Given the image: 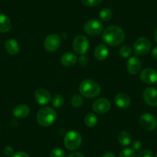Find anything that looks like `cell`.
I'll use <instances>...</instances> for the list:
<instances>
[{
  "label": "cell",
  "mask_w": 157,
  "mask_h": 157,
  "mask_svg": "<svg viewBox=\"0 0 157 157\" xmlns=\"http://www.w3.org/2000/svg\"><path fill=\"white\" fill-rule=\"evenodd\" d=\"M125 39V33L120 27L116 25L107 27L102 33V39L110 46L121 44Z\"/></svg>",
  "instance_id": "obj_1"
},
{
  "label": "cell",
  "mask_w": 157,
  "mask_h": 157,
  "mask_svg": "<svg viewBox=\"0 0 157 157\" xmlns=\"http://www.w3.org/2000/svg\"><path fill=\"white\" fill-rule=\"evenodd\" d=\"M79 92L82 96L93 99L100 94L101 89L96 81L93 79H85L79 86Z\"/></svg>",
  "instance_id": "obj_2"
},
{
  "label": "cell",
  "mask_w": 157,
  "mask_h": 157,
  "mask_svg": "<svg viewBox=\"0 0 157 157\" xmlns=\"http://www.w3.org/2000/svg\"><path fill=\"white\" fill-rule=\"evenodd\" d=\"M56 119V112L51 107H43L38 112L36 120L40 126H49L53 124Z\"/></svg>",
  "instance_id": "obj_3"
},
{
  "label": "cell",
  "mask_w": 157,
  "mask_h": 157,
  "mask_svg": "<svg viewBox=\"0 0 157 157\" xmlns=\"http://www.w3.org/2000/svg\"><path fill=\"white\" fill-rule=\"evenodd\" d=\"M82 136L79 132L71 130L66 134L64 137V145L69 150H75L81 146Z\"/></svg>",
  "instance_id": "obj_4"
},
{
  "label": "cell",
  "mask_w": 157,
  "mask_h": 157,
  "mask_svg": "<svg viewBox=\"0 0 157 157\" xmlns=\"http://www.w3.org/2000/svg\"><path fill=\"white\" fill-rule=\"evenodd\" d=\"M90 47L89 39L84 36H78L75 38L72 43L74 52L78 55H84L88 51Z\"/></svg>",
  "instance_id": "obj_5"
},
{
  "label": "cell",
  "mask_w": 157,
  "mask_h": 157,
  "mask_svg": "<svg viewBox=\"0 0 157 157\" xmlns=\"http://www.w3.org/2000/svg\"><path fill=\"white\" fill-rule=\"evenodd\" d=\"M151 46V41L147 37H140L134 44V52L137 56H145L149 52Z\"/></svg>",
  "instance_id": "obj_6"
},
{
  "label": "cell",
  "mask_w": 157,
  "mask_h": 157,
  "mask_svg": "<svg viewBox=\"0 0 157 157\" xmlns=\"http://www.w3.org/2000/svg\"><path fill=\"white\" fill-rule=\"evenodd\" d=\"M103 30V25L97 19H90L84 25V31L86 34L96 36L100 34Z\"/></svg>",
  "instance_id": "obj_7"
},
{
  "label": "cell",
  "mask_w": 157,
  "mask_h": 157,
  "mask_svg": "<svg viewBox=\"0 0 157 157\" xmlns=\"http://www.w3.org/2000/svg\"><path fill=\"white\" fill-rule=\"evenodd\" d=\"M140 124L145 130L152 131L156 128L157 120L153 115L150 113H144L140 116Z\"/></svg>",
  "instance_id": "obj_8"
},
{
  "label": "cell",
  "mask_w": 157,
  "mask_h": 157,
  "mask_svg": "<svg viewBox=\"0 0 157 157\" xmlns=\"http://www.w3.org/2000/svg\"><path fill=\"white\" fill-rule=\"evenodd\" d=\"M61 45V38L57 34L49 35L44 42V47L48 52H54L59 48Z\"/></svg>",
  "instance_id": "obj_9"
},
{
  "label": "cell",
  "mask_w": 157,
  "mask_h": 157,
  "mask_svg": "<svg viewBox=\"0 0 157 157\" xmlns=\"http://www.w3.org/2000/svg\"><path fill=\"white\" fill-rule=\"evenodd\" d=\"M140 79L146 84H153L157 82V71L151 68L143 69L140 73Z\"/></svg>",
  "instance_id": "obj_10"
},
{
  "label": "cell",
  "mask_w": 157,
  "mask_h": 157,
  "mask_svg": "<svg viewBox=\"0 0 157 157\" xmlns=\"http://www.w3.org/2000/svg\"><path fill=\"white\" fill-rule=\"evenodd\" d=\"M143 99L149 106H157V90L153 87H147L143 92Z\"/></svg>",
  "instance_id": "obj_11"
},
{
  "label": "cell",
  "mask_w": 157,
  "mask_h": 157,
  "mask_svg": "<svg viewBox=\"0 0 157 157\" xmlns=\"http://www.w3.org/2000/svg\"><path fill=\"white\" fill-rule=\"evenodd\" d=\"M111 104L108 99L105 98H100L95 101L93 105V111L98 114H105L110 109Z\"/></svg>",
  "instance_id": "obj_12"
},
{
  "label": "cell",
  "mask_w": 157,
  "mask_h": 157,
  "mask_svg": "<svg viewBox=\"0 0 157 157\" xmlns=\"http://www.w3.org/2000/svg\"><path fill=\"white\" fill-rule=\"evenodd\" d=\"M35 99L39 105H45L51 100V94L45 89H38L35 93Z\"/></svg>",
  "instance_id": "obj_13"
},
{
  "label": "cell",
  "mask_w": 157,
  "mask_h": 157,
  "mask_svg": "<svg viewBox=\"0 0 157 157\" xmlns=\"http://www.w3.org/2000/svg\"><path fill=\"white\" fill-rule=\"evenodd\" d=\"M126 69L132 75H136L141 69V62L137 57H131L126 63Z\"/></svg>",
  "instance_id": "obj_14"
},
{
  "label": "cell",
  "mask_w": 157,
  "mask_h": 157,
  "mask_svg": "<svg viewBox=\"0 0 157 157\" xmlns=\"http://www.w3.org/2000/svg\"><path fill=\"white\" fill-rule=\"evenodd\" d=\"M115 102L119 108L122 109H126L130 105L131 100L128 95L125 93H119L115 97Z\"/></svg>",
  "instance_id": "obj_15"
},
{
  "label": "cell",
  "mask_w": 157,
  "mask_h": 157,
  "mask_svg": "<svg viewBox=\"0 0 157 157\" xmlns=\"http://www.w3.org/2000/svg\"><path fill=\"white\" fill-rule=\"evenodd\" d=\"M30 113L29 107L25 104H20L18 105L13 109V116L18 119H23L27 117Z\"/></svg>",
  "instance_id": "obj_16"
},
{
  "label": "cell",
  "mask_w": 157,
  "mask_h": 157,
  "mask_svg": "<svg viewBox=\"0 0 157 157\" xmlns=\"http://www.w3.org/2000/svg\"><path fill=\"white\" fill-rule=\"evenodd\" d=\"M5 49L9 54L12 56L17 55L20 50L19 43L14 39H8L5 43Z\"/></svg>",
  "instance_id": "obj_17"
},
{
  "label": "cell",
  "mask_w": 157,
  "mask_h": 157,
  "mask_svg": "<svg viewBox=\"0 0 157 157\" xmlns=\"http://www.w3.org/2000/svg\"><path fill=\"white\" fill-rule=\"evenodd\" d=\"M77 56L72 52H66L63 55L61 58L62 64L66 67L73 66L77 63Z\"/></svg>",
  "instance_id": "obj_18"
},
{
  "label": "cell",
  "mask_w": 157,
  "mask_h": 157,
  "mask_svg": "<svg viewBox=\"0 0 157 157\" xmlns=\"http://www.w3.org/2000/svg\"><path fill=\"white\" fill-rule=\"evenodd\" d=\"M94 55L96 59L99 60V61H103L109 56L108 48L105 45L99 44V46H96V49H95Z\"/></svg>",
  "instance_id": "obj_19"
},
{
  "label": "cell",
  "mask_w": 157,
  "mask_h": 157,
  "mask_svg": "<svg viewBox=\"0 0 157 157\" xmlns=\"http://www.w3.org/2000/svg\"><path fill=\"white\" fill-rule=\"evenodd\" d=\"M12 23L9 17L0 13V33H7L11 29Z\"/></svg>",
  "instance_id": "obj_20"
},
{
  "label": "cell",
  "mask_w": 157,
  "mask_h": 157,
  "mask_svg": "<svg viewBox=\"0 0 157 157\" xmlns=\"http://www.w3.org/2000/svg\"><path fill=\"white\" fill-rule=\"evenodd\" d=\"M131 136L126 131H122L118 135V142L121 146H127L131 143Z\"/></svg>",
  "instance_id": "obj_21"
},
{
  "label": "cell",
  "mask_w": 157,
  "mask_h": 157,
  "mask_svg": "<svg viewBox=\"0 0 157 157\" xmlns=\"http://www.w3.org/2000/svg\"><path fill=\"white\" fill-rule=\"evenodd\" d=\"M84 122L85 124L88 127L93 128L96 126V125L98 123V117L93 113H88L86 116L85 119H84Z\"/></svg>",
  "instance_id": "obj_22"
},
{
  "label": "cell",
  "mask_w": 157,
  "mask_h": 157,
  "mask_svg": "<svg viewBox=\"0 0 157 157\" xmlns=\"http://www.w3.org/2000/svg\"><path fill=\"white\" fill-rule=\"evenodd\" d=\"M112 16H113V13L109 9H102L99 13V18L103 22H107L111 19Z\"/></svg>",
  "instance_id": "obj_23"
},
{
  "label": "cell",
  "mask_w": 157,
  "mask_h": 157,
  "mask_svg": "<svg viewBox=\"0 0 157 157\" xmlns=\"http://www.w3.org/2000/svg\"><path fill=\"white\" fill-rule=\"evenodd\" d=\"M65 99L62 95H56L52 99V105L55 108H59L64 104Z\"/></svg>",
  "instance_id": "obj_24"
},
{
  "label": "cell",
  "mask_w": 157,
  "mask_h": 157,
  "mask_svg": "<svg viewBox=\"0 0 157 157\" xmlns=\"http://www.w3.org/2000/svg\"><path fill=\"white\" fill-rule=\"evenodd\" d=\"M84 102L83 97H82V95H74L73 96L71 99V104L72 105H73L74 107H80L81 105H82Z\"/></svg>",
  "instance_id": "obj_25"
},
{
  "label": "cell",
  "mask_w": 157,
  "mask_h": 157,
  "mask_svg": "<svg viewBox=\"0 0 157 157\" xmlns=\"http://www.w3.org/2000/svg\"><path fill=\"white\" fill-rule=\"evenodd\" d=\"M132 52V48L129 46H127V45H124L120 49V55L123 58H127V57L130 56Z\"/></svg>",
  "instance_id": "obj_26"
},
{
  "label": "cell",
  "mask_w": 157,
  "mask_h": 157,
  "mask_svg": "<svg viewBox=\"0 0 157 157\" xmlns=\"http://www.w3.org/2000/svg\"><path fill=\"white\" fill-rule=\"evenodd\" d=\"M120 157H136L135 151L131 148H126L121 151Z\"/></svg>",
  "instance_id": "obj_27"
},
{
  "label": "cell",
  "mask_w": 157,
  "mask_h": 157,
  "mask_svg": "<svg viewBox=\"0 0 157 157\" xmlns=\"http://www.w3.org/2000/svg\"><path fill=\"white\" fill-rule=\"evenodd\" d=\"M65 155H66V154H65L64 151L59 148L53 149L50 152L51 157H65Z\"/></svg>",
  "instance_id": "obj_28"
},
{
  "label": "cell",
  "mask_w": 157,
  "mask_h": 157,
  "mask_svg": "<svg viewBox=\"0 0 157 157\" xmlns=\"http://www.w3.org/2000/svg\"><path fill=\"white\" fill-rule=\"evenodd\" d=\"M81 2L86 6L92 7L99 5L102 2V0H81Z\"/></svg>",
  "instance_id": "obj_29"
},
{
  "label": "cell",
  "mask_w": 157,
  "mask_h": 157,
  "mask_svg": "<svg viewBox=\"0 0 157 157\" xmlns=\"http://www.w3.org/2000/svg\"><path fill=\"white\" fill-rule=\"evenodd\" d=\"M136 157H153L152 152L149 149H145V150L141 151L139 152Z\"/></svg>",
  "instance_id": "obj_30"
},
{
  "label": "cell",
  "mask_w": 157,
  "mask_h": 157,
  "mask_svg": "<svg viewBox=\"0 0 157 157\" xmlns=\"http://www.w3.org/2000/svg\"><path fill=\"white\" fill-rule=\"evenodd\" d=\"M3 152L6 156H12L14 154V149L12 146H7L3 149Z\"/></svg>",
  "instance_id": "obj_31"
},
{
  "label": "cell",
  "mask_w": 157,
  "mask_h": 157,
  "mask_svg": "<svg viewBox=\"0 0 157 157\" xmlns=\"http://www.w3.org/2000/svg\"><path fill=\"white\" fill-rule=\"evenodd\" d=\"M89 63V59L86 56L82 55L78 59V63L81 66H86Z\"/></svg>",
  "instance_id": "obj_32"
},
{
  "label": "cell",
  "mask_w": 157,
  "mask_h": 157,
  "mask_svg": "<svg viewBox=\"0 0 157 157\" xmlns=\"http://www.w3.org/2000/svg\"><path fill=\"white\" fill-rule=\"evenodd\" d=\"M142 148V143L141 142L139 141V140H136L132 143V149L134 151H137L140 150V149Z\"/></svg>",
  "instance_id": "obj_33"
},
{
  "label": "cell",
  "mask_w": 157,
  "mask_h": 157,
  "mask_svg": "<svg viewBox=\"0 0 157 157\" xmlns=\"http://www.w3.org/2000/svg\"><path fill=\"white\" fill-rule=\"evenodd\" d=\"M11 157H29V155L26 152L19 151V152H15Z\"/></svg>",
  "instance_id": "obj_34"
},
{
  "label": "cell",
  "mask_w": 157,
  "mask_h": 157,
  "mask_svg": "<svg viewBox=\"0 0 157 157\" xmlns=\"http://www.w3.org/2000/svg\"><path fill=\"white\" fill-rule=\"evenodd\" d=\"M67 157H85L82 153L80 152H72V153L69 154Z\"/></svg>",
  "instance_id": "obj_35"
},
{
  "label": "cell",
  "mask_w": 157,
  "mask_h": 157,
  "mask_svg": "<svg viewBox=\"0 0 157 157\" xmlns=\"http://www.w3.org/2000/svg\"><path fill=\"white\" fill-rule=\"evenodd\" d=\"M152 56L155 59H157V46H155L152 50Z\"/></svg>",
  "instance_id": "obj_36"
},
{
  "label": "cell",
  "mask_w": 157,
  "mask_h": 157,
  "mask_svg": "<svg viewBox=\"0 0 157 157\" xmlns=\"http://www.w3.org/2000/svg\"><path fill=\"white\" fill-rule=\"evenodd\" d=\"M102 157H116V155H115L114 153H113L112 152H107L102 155Z\"/></svg>",
  "instance_id": "obj_37"
},
{
  "label": "cell",
  "mask_w": 157,
  "mask_h": 157,
  "mask_svg": "<svg viewBox=\"0 0 157 157\" xmlns=\"http://www.w3.org/2000/svg\"><path fill=\"white\" fill-rule=\"evenodd\" d=\"M154 39H155V43H157V29L154 32Z\"/></svg>",
  "instance_id": "obj_38"
},
{
  "label": "cell",
  "mask_w": 157,
  "mask_h": 157,
  "mask_svg": "<svg viewBox=\"0 0 157 157\" xmlns=\"http://www.w3.org/2000/svg\"><path fill=\"white\" fill-rule=\"evenodd\" d=\"M156 127H157V125H156Z\"/></svg>",
  "instance_id": "obj_39"
},
{
  "label": "cell",
  "mask_w": 157,
  "mask_h": 157,
  "mask_svg": "<svg viewBox=\"0 0 157 157\" xmlns=\"http://www.w3.org/2000/svg\"><path fill=\"white\" fill-rule=\"evenodd\" d=\"M156 157H157V155H156Z\"/></svg>",
  "instance_id": "obj_40"
}]
</instances>
